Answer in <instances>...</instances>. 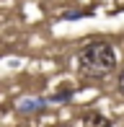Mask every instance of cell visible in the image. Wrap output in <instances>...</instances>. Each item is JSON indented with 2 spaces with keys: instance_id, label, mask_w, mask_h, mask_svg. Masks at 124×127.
<instances>
[{
  "instance_id": "6da1fadb",
  "label": "cell",
  "mask_w": 124,
  "mask_h": 127,
  "mask_svg": "<svg viewBox=\"0 0 124 127\" xmlns=\"http://www.w3.org/2000/svg\"><path fill=\"white\" fill-rule=\"evenodd\" d=\"M116 70V49L106 39H91L78 52V75L80 78H106Z\"/></svg>"
},
{
  "instance_id": "7a4b0ae2",
  "label": "cell",
  "mask_w": 124,
  "mask_h": 127,
  "mask_svg": "<svg viewBox=\"0 0 124 127\" xmlns=\"http://www.w3.org/2000/svg\"><path fill=\"white\" fill-rule=\"evenodd\" d=\"M83 127H114V122L103 117V112H98V109H88V112H83Z\"/></svg>"
},
{
  "instance_id": "3957f363",
  "label": "cell",
  "mask_w": 124,
  "mask_h": 127,
  "mask_svg": "<svg viewBox=\"0 0 124 127\" xmlns=\"http://www.w3.org/2000/svg\"><path fill=\"white\" fill-rule=\"evenodd\" d=\"M47 109V99H26L18 104V112L21 114H39Z\"/></svg>"
},
{
  "instance_id": "277c9868",
  "label": "cell",
  "mask_w": 124,
  "mask_h": 127,
  "mask_svg": "<svg viewBox=\"0 0 124 127\" xmlns=\"http://www.w3.org/2000/svg\"><path fill=\"white\" fill-rule=\"evenodd\" d=\"M72 94H75V91H72L70 86H65V88H60L57 94H52V96H49L47 101H54V104H67V101L72 99Z\"/></svg>"
},
{
  "instance_id": "5b68a950",
  "label": "cell",
  "mask_w": 124,
  "mask_h": 127,
  "mask_svg": "<svg viewBox=\"0 0 124 127\" xmlns=\"http://www.w3.org/2000/svg\"><path fill=\"white\" fill-rule=\"evenodd\" d=\"M83 16H91V10H65V13L60 16V18H65V21H78V18H83Z\"/></svg>"
},
{
  "instance_id": "8992f818",
  "label": "cell",
  "mask_w": 124,
  "mask_h": 127,
  "mask_svg": "<svg viewBox=\"0 0 124 127\" xmlns=\"http://www.w3.org/2000/svg\"><path fill=\"white\" fill-rule=\"evenodd\" d=\"M116 91H119V94L124 96V70L119 73V80H116Z\"/></svg>"
}]
</instances>
